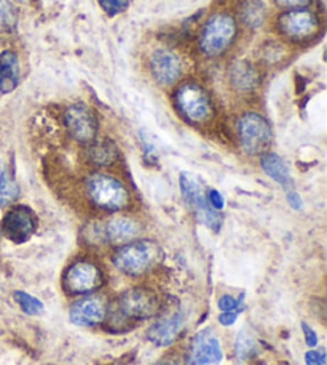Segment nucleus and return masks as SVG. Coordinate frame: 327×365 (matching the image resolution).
<instances>
[{
  "label": "nucleus",
  "mask_w": 327,
  "mask_h": 365,
  "mask_svg": "<svg viewBox=\"0 0 327 365\" xmlns=\"http://www.w3.org/2000/svg\"><path fill=\"white\" fill-rule=\"evenodd\" d=\"M302 330H304V335H305V341L309 344L310 348H315L318 344V335L316 331L313 330L309 324H302Z\"/></svg>",
  "instance_id": "29"
},
{
  "label": "nucleus",
  "mask_w": 327,
  "mask_h": 365,
  "mask_svg": "<svg viewBox=\"0 0 327 365\" xmlns=\"http://www.w3.org/2000/svg\"><path fill=\"white\" fill-rule=\"evenodd\" d=\"M232 81L240 90H252L257 83V73L247 61H238L232 69Z\"/></svg>",
  "instance_id": "20"
},
{
  "label": "nucleus",
  "mask_w": 327,
  "mask_h": 365,
  "mask_svg": "<svg viewBox=\"0 0 327 365\" xmlns=\"http://www.w3.org/2000/svg\"><path fill=\"white\" fill-rule=\"evenodd\" d=\"M186 324V316L182 311H173L168 316L160 317L152 327L149 329L147 336L156 346H169L178 340Z\"/></svg>",
  "instance_id": "14"
},
{
  "label": "nucleus",
  "mask_w": 327,
  "mask_h": 365,
  "mask_svg": "<svg viewBox=\"0 0 327 365\" xmlns=\"http://www.w3.org/2000/svg\"><path fill=\"white\" fill-rule=\"evenodd\" d=\"M19 63L13 51H4L0 55V91L10 93L19 83Z\"/></svg>",
  "instance_id": "18"
},
{
  "label": "nucleus",
  "mask_w": 327,
  "mask_h": 365,
  "mask_svg": "<svg viewBox=\"0 0 327 365\" xmlns=\"http://www.w3.org/2000/svg\"><path fill=\"white\" fill-rule=\"evenodd\" d=\"M208 204L211 205L214 210H222V208H224V205H225V200H224V197H222V194L218 191V189H211V191L208 192Z\"/></svg>",
  "instance_id": "28"
},
{
  "label": "nucleus",
  "mask_w": 327,
  "mask_h": 365,
  "mask_svg": "<svg viewBox=\"0 0 327 365\" xmlns=\"http://www.w3.org/2000/svg\"><path fill=\"white\" fill-rule=\"evenodd\" d=\"M100 5L109 16H115L128 9L129 0H100Z\"/></svg>",
  "instance_id": "25"
},
{
  "label": "nucleus",
  "mask_w": 327,
  "mask_h": 365,
  "mask_svg": "<svg viewBox=\"0 0 327 365\" xmlns=\"http://www.w3.org/2000/svg\"><path fill=\"white\" fill-rule=\"evenodd\" d=\"M265 6L259 0H247L241 9V19L250 28H259L264 23Z\"/></svg>",
  "instance_id": "22"
},
{
  "label": "nucleus",
  "mask_w": 327,
  "mask_h": 365,
  "mask_svg": "<svg viewBox=\"0 0 327 365\" xmlns=\"http://www.w3.org/2000/svg\"><path fill=\"white\" fill-rule=\"evenodd\" d=\"M262 168H264V172L273 181L279 182V185L283 186L287 192L294 191V182L291 178L289 168H287L286 162L281 159L278 154H273V153L265 154L264 158H262Z\"/></svg>",
  "instance_id": "17"
},
{
  "label": "nucleus",
  "mask_w": 327,
  "mask_h": 365,
  "mask_svg": "<svg viewBox=\"0 0 327 365\" xmlns=\"http://www.w3.org/2000/svg\"><path fill=\"white\" fill-rule=\"evenodd\" d=\"M278 5L286 6V9H302L309 5L311 0H274Z\"/></svg>",
  "instance_id": "31"
},
{
  "label": "nucleus",
  "mask_w": 327,
  "mask_h": 365,
  "mask_svg": "<svg viewBox=\"0 0 327 365\" xmlns=\"http://www.w3.org/2000/svg\"><path fill=\"white\" fill-rule=\"evenodd\" d=\"M0 236H2V230H0Z\"/></svg>",
  "instance_id": "35"
},
{
  "label": "nucleus",
  "mask_w": 327,
  "mask_h": 365,
  "mask_svg": "<svg viewBox=\"0 0 327 365\" xmlns=\"http://www.w3.org/2000/svg\"><path fill=\"white\" fill-rule=\"evenodd\" d=\"M305 362H306V365H326L324 349L309 351V353L305 354Z\"/></svg>",
  "instance_id": "27"
},
{
  "label": "nucleus",
  "mask_w": 327,
  "mask_h": 365,
  "mask_svg": "<svg viewBox=\"0 0 327 365\" xmlns=\"http://www.w3.org/2000/svg\"><path fill=\"white\" fill-rule=\"evenodd\" d=\"M19 195V186L13 177V173L5 168V170L0 173V207L9 205L11 202H15Z\"/></svg>",
  "instance_id": "21"
},
{
  "label": "nucleus",
  "mask_w": 327,
  "mask_h": 365,
  "mask_svg": "<svg viewBox=\"0 0 327 365\" xmlns=\"http://www.w3.org/2000/svg\"><path fill=\"white\" fill-rule=\"evenodd\" d=\"M65 127L72 138L78 143H91L97 135V119L93 110L85 104H72L64 115Z\"/></svg>",
  "instance_id": "11"
},
{
  "label": "nucleus",
  "mask_w": 327,
  "mask_h": 365,
  "mask_svg": "<svg viewBox=\"0 0 327 365\" xmlns=\"http://www.w3.org/2000/svg\"><path fill=\"white\" fill-rule=\"evenodd\" d=\"M104 237L112 244H127L139 234V225L129 217H112L106 221L102 230Z\"/></svg>",
  "instance_id": "16"
},
{
  "label": "nucleus",
  "mask_w": 327,
  "mask_h": 365,
  "mask_svg": "<svg viewBox=\"0 0 327 365\" xmlns=\"http://www.w3.org/2000/svg\"><path fill=\"white\" fill-rule=\"evenodd\" d=\"M119 158V149H117L115 143L109 138L104 140H93L88 148V159L93 162L95 165L107 167L112 165Z\"/></svg>",
  "instance_id": "19"
},
{
  "label": "nucleus",
  "mask_w": 327,
  "mask_h": 365,
  "mask_svg": "<svg viewBox=\"0 0 327 365\" xmlns=\"http://www.w3.org/2000/svg\"><path fill=\"white\" fill-rule=\"evenodd\" d=\"M156 365H166V364H156Z\"/></svg>",
  "instance_id": "34"
},
{
  "label": "nucleus",
  "mask_w": 327,
  "mask_h": 365,
  "mask_svg": "<svg viewBox=\"0 0 327 365\" xmlns=\"http://www.w3.org/2000/svg\"><path fill=\"white\" fill-rule=\"evenodd\" d=\"M224 353L218 335L211 329H205L193 336L188 349L187 365H219Z\"/></svg>",
  "instance_id": "10"
},
{
  "label": "nucleus",
  "mask_w": 327,
  "mask_h": 365,
  "mask_svg": "<svg viewBox=\"0 0 327 365\" xmlns=\"http://www.w3.org/2000/svg\"><path fill=\"white\" fill-rule=\"evenodd\" d=\"M87 191L91 202L109 212L123 210L128 205L129 195L127 187L110 175L95 173L87 181Z\"/></svg>",
  "instance_id": "2"
},
{
  "label": "nucleus",
  "mask_w": 327,
  "mask_h": 365,
  "mask_svg": "<svg viewBox=\"0 0 327 365\" xmlns=\"http://www.w3.org/2000/svg\"><path fill=\"white\" fill-rule=\"evenodd\" d=\"M218 306H219V309H220L222 312H228V311L243 312L245 308H246L245 303L241 302V299L233 298L232 295H222V297L219 298Z\"/></svg>",
  "instance_id": "26"
},
{
  "label": "nucleus",
  "mask_w": 327,
  "mask_h": 365,
  "mask_svg": "<svg viewBox=\"0 0 327 365\" xmlns=\"http://www.w3.org/2000/svg\"><path fill=\"white\" fill-rule=\"evenodd\" d=\"M318 18L315 13L309 10H292L286 11L284 15L279 18V28L287 37L296 38V41H302V38H309L316 34L318 31Z\"/></svg>",
  "instance_id": "13"
},
{
  "label": "nucleus",
  "mask_w": 327,
  "mask_h": 365,
  "mask_svg": "<svg viewBox=\"0 0 327 365\" xmlns=\"http://www.w3.org/2000/svg\"><path fill=\"white\" fill-rule=\"evenodd\" d=\"M63 285L70 295H87L102 285V272L95 263L83 259L69 266L64 274Z\"/></svg>",
  "instance_id": "8"
},
{
  "label": "nucleus",
  "mask_w": 327,
  "mask_h": 365,
  "mask_svg": "<svg viewBox=\"0 0 327 365\" xmlns=\"http://www.w3.org/2000/svg\"><path fill=\"white\" fill-rule=\"evenodd\" d=\"M109 303L102 295H87L72 303L69 319L78 327H96L107 317Z\"/></svg>",
  "instance_id": "9"
},
{
  "label": "nucleus",
  "mask_w": 327,
  "mask_h": 365,
  "mask_svg": "<svg viewBox=\"0 0 327 365\" xmlns=\"http://www.w3.org/2000/svg\"><path fill=\"white\" fill-rule=\"evenodd\" d=\"M18 23V13L10 0H0V31L13 29Z\"/></svg>",
  "instance_id": "24"
},
{
  "label": "nucleus",
  "mask_w": 327,
  "mask_h": 365,
  "mask_svg": "<svg viewBox=\"0 0 327 365\" xmlns=\"http://www.w3.org/2000/svg\"><path fill=\"white\" fill-rule=\"evenodd\" d=\"M160 249L152 240H134L123 244L114 255V266L120 272L131 277L146 274L156 263Z\"/></svg>",
  "instance_id": "1"
},
{
  "label": "nucleus",
  "mask_w": 327,
  "mask_h": 365,
  "mask_svg": "<svg viewBox=\"0 0 327 365\" xmlns=\"http://www.w3.org/2000/svg\"><path fill=\"white\" fill-rule=\"evenodd\" d=\"M176 106L187 120L193 123L206 122L213 114L206 91L195 83H186L176 91Z\"/></svg>",
  "instance_id": "7"
},
{
  "label": "nucleus",
  "mask_w": 327,
  "mask_h": 365,
  "mask_svg": "<svg viewBox=\"0 0 327 365\" xmlns=\"http://www.w3.org/2000/svg\"><path fill=\"white\" fill-rule=\"evenodd\" d=\"M181 191L182 195H184L187 205L191 207V210L195 213L196 220L206 227H209V230L219 231L222 226V215L208 204V199L205 195V191H203L201 182L196 180V177H193L192 173L182 172Z\"/></svg>",
  "instance_id": "4"
},
{
  "label": "nucleus",
  "mask_w": 327,
  "mask_h": 365,
  "mask_svg": "<svg viewBox=\"0 0 327 365\" xmlns=\"http://www.w3.org/2000/svg\"><path fill=\"white\" fill-rule=\"evenodd\" d=\"M251 346H252L251 338H243V335H241L238 343H237V354L241 357V359H243V357L251 351Z\"/></svg>",
  "instance_id": "30"
},
{
  "label": "nucleus",
  "mask_w": 327,
  "mask_h": 365,
  "mask_svg": "<svg viewBox=\"0 0 327 365\" xmlns=\"http://www.w3.org/2000/svg\"><path fill=\"white\" fill-rule=\"evenodd\" d=\"M37 220L29 207L18 205L5 215L2 223V232L16 244H23L34 236Z\"/></svg>",
  "instance_id": "12"
},
{
  "label": "nucleus",
  "mask_w": 327,
  "mask_h": 365,
  "mask_svg": "<svg viewBox=\"0 0 327 365\" xmlns=\"http://www.w3.org/2000/svg\"><path fill=\"white\" fill-rule=\"evenodd\" d=\"M240 316V312H235V311H228V312H222V314L219 316V324L220 325H225V327H228V325H233L235 321H237Z\"/></svg>",
  "instance_id": "32"
},
{
  "label": "nucleus",
  "mask_w": 327,
  "mask_h": 365,
  "mask_svg": "<svg viewBox=\"0 0 327 365\" xmlns=\"http://www.w3.org/2000/svg\"><path fill=\"white\" fill-rule=\"evenodd\" d=\"M13 298H15V302L18 303V306L21 308L24 314L37 316L41 314V312H43V303L38 298L29 295V293L15 292L13 293Z\"/></svg>",
  "instance_id": "23"
},
{
  "label": "nucleus",
  "mask_w": 327,
  "mask_h": 365,
  "mask_svg": "<svg viewBox=\"0 0 327 365\" xmlns=\"http://www.w3.org/2000/svg\"><path fill=\"white\" fill-rule=\"evenodd\" d=\"M150 69L156 79V82L161 86H171L181 77L182 73V63L181 58L171 50L160 48L156 50L150 60Z\"/></svg>",
  "instance_id": "15"
},
{
  "label": "nucleus",
  "mask_w": 327,
  "mask_h": 365,
  "mask_svg": "<svg viewBox=\"0 0 327 365\" xmlns=\"http://www.w3.org/2000/svg\"><path fill=\"white\" fill-rule=\"evenodd\" d=\"M119 314L131 321H144L155 316L160 309V302L152 292L141 287H133L123 292L119 302Z\"/></svg>",
  "instance_id": "6"
},
{
  "label": "nucleus",
  "mask_w": 327,
  "mask_h": 365,
  "mask_svg": "<svg viewBox=\"0 0 327 365\" xmlns=\"http://www.w3.org/2000/svg\"><path fill=\"white\" fill-rule=\"evenodd\" d=\"M238 135L241 148L246 154L256 155L264 153L272 141V128L264 117L256 113H247L238 122Z\"/></svg>",
  "instance_id": "5"
},
{
  "label": "nucleus",
  "mask_w": 327,
  "mask_h": 365,
  "mask_svg": "<svg viewBox=\"0 0 327 365\" xmlns=\"http://www.w3.org/2000/svg\"><path fill=\"white\" fill-rule=\"evenodd\" d=\"M237 34V23L228 13H215L208 19L200 36V47L208 56H218L228 48Z\"/></svg>",
  "instance_id": "3"
},
{
  "label": "nucleus",
  "mask_w": 327,
  "mask_h": 365,
  "mask_svg": "<svg viewBox=\"0 0 327 365\" xmlns=\"http://www.w3.org/2000/svg\"><path fill=\"white\" fill-rule=\"evenodd\" d=\"M287 202H289L291 207L296 208V210H300V208H302V199H300V195L296 191L287 192Z\"/></svg>",
  "instance_id": "33"
}]
</instances>
